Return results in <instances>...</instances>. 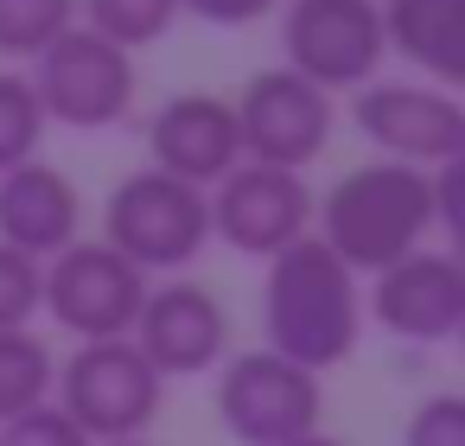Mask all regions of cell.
Returning a JSON list of instances; mask_svg holds the SVG:
<instances>
[{
  "label": "cell",
  "mask_w": 465,
  "mask_h": 446,
  "mask_svg": "<svg viewBox=\"0 0 465 446\" xmlns=\"http://www.w3.org/2000/svg\"><path fill=\"white\" fill-rule=\"evenodd\" d=\"M262 325H268V344L274 357L300 363V370H331L357 351V332H363V293H357V274L319 243V236H300L293 249H281L268 262V281H262Z\"/></svg>",
  "instance_id": "6da1fadb"
},
{
  "label": "cell",
  "mask_w": 465,
  "mask_h": 446,
  "mask_svg": "<svg viewBox=\"0 0 465 446\" xmlns=\"http://www.w3.org/2000/svg\"><path fill=\"white\" fill-rule=\"evenodd\" d=\"M319 243L351 268V274H382L395 268L401 255L427 249V230L440 223L433 217V173L420 166H395V160H370V166H351L319 204Z\"/></svg>",
  "instance_id": "7a4b0ae2"
},
{
  "label": "cell",
  "mask_w": 465,
  "mask_h": 446,
  "mask_svg": "<svg viewBox=\"0 0 465 446\" xmlns=\"http://www.w3.org/2000/svg\"><path fill=\"white\" fill-rule=\"evenodd\" d=\"M52 395H58L64 421L90 446H122V440L147 433V421L166 401V382L153 376V363L128 338H109V344H77L58 363V389Z\"/></svg>",
  "instance_id": "3957f363"
},
{
  "label": "cell",
  "mask_w": 465,
  "mask_h": 446,
  "mask_svg": "<svg viewBox=\"0 0 465 446\" xmlns=\"http://www.w3.org/2000/svg\"><path fill=\"white\" fill-rule=\"evenodd\" d=\"M103 243L134 262L141 274L153 268H192L211 243V198L198 185H179L153 166L128 173L115 192H109V211H103Z\"/></svg>",
  "instance_id": "277c9868"
},
{
  "label": "cell",
  "mask_w": 465,
  "mask_h": 446,
  "mask_svg": "<svg viewBox=\"0 0 465 446\" xmlns=\"http://www.w3.org/2000/svg\"><path fill=\"white\" fill-rule=\"evenodd\" d=\"M33 96H39V115L45 128H115L128 109H134V90H141V71L128 52H115L109 39H96L90 26H71L64 39H52L39 58H33Z\"/></svg>",
  "instance_id": "5b68a950"
},
{
  "label": "cell",
  "mask_w": 465,
  "mask_h": 446,
  "mask_svg": "<svg viewBox=\"0 0 465 446\" xmlns=\"http://www.w3.org/2000/svg\"><path fill=\"white\" fill-rule=\"evenodd\" d=\"M325 389L312 370L274 357V351H236L217 370V421L236 446H293L319 433Z\"/></svg>",
  "instance_id": "8992f818"
},
{
  "label": "cell",
  "mask_w": 465,
  "mask_h": 446,
  "mask_svg": "<svg viewBox=\"0 0 465 446\" xmlns=\"http://www.w3.org/2000/svg\"><path fill=\"white\" fill-rule=\"evenodd\" d=\"M147 300V274L122 262L109 243H71L64 255L45 262V293L39 312H52L77 344H109L128 338Z\"/></svg>",
  "instance_id": "52a82bcc"
},
{
  "label": "cell",
  "mask_w": 465,
  "mask_h": 446,
  "mask_svg": "<svg viewBox=\"0 0 465 446\" xmlns=\"http://www.w3.org/2000/svg\"><path fill=\"white\" fill-rule=\"evenodd\" d=\"M281 52H287V71L325 96L376 84V71L389 58L376 0H293L281 20Z\"/></svg>",
  "instance_id": "ba28073f"
},
{
  "label": "cell",
  "mask_w": 465,
  "mask_h": 446,
  "mask_svg": "<svg viewBox=\"0 0 465 446\" xmlns=\"http://www.w3.org/2000/svg\"><path fill=\"white\" fill-rule=\"evenodd\" d=\"M351 122L395 166L440 173V166L465 160V103L452 90H433V84H363L357 103H351Z\"/></svg>",
  "instance_id": "9c48e42d"
},
{
  "label": "cell",
  "mask_w": 465,
  "mask_h": 446,
  "mask_svg": "<svg viewBox=\"0 0 465 446\" xmlns=\"http://www.w3.org/2000/svg\"><path fill=\"white\" fill-rule=\"evenodd\" d=\"M230 115H236V141H242V160L249 166L300 173L331 141V96L312 90L306 77H293L287 64L255 71L242 84V96L230 103Z\"/></svg>",
  "instance_id": "30bf717a"
},
{
  "label": "cell",
  "mask_w": 465,
  "mask_h": 446,
  "mask_svg": "<svg viewBox=\"0 0 465 446\" xmlns=\"http://www.w3.org/2000/svg\"><path fill=\"white\" fill-rule=\"evenodd\" d=\"M211 236L230 243L236 255L274 262L281 249H293L300 236H312V192L300 173L281 166H230L211 192Z\"/></svg>",
  "instance_id": "8fae6325"
},
{
  "label": "cell",
  "mask_w": 465,
  "mask_h": 446,
  "mask_svg": "<svg viewBox=\"0 0 465 446\" xmlns=\"http://www.w3.org/2000/svg\"><path fill=\"white\" fill-rule=\"evenodd\" d=\"M128 344L153 363L160 382L166 376H204L230 351V312L198 281H160V287H147Z\"/></svg>",
  "instance_id": "7c38bea8"
},
{
  "label": "cell",
  "mask_w": 465,
  "mask_h": 446,
  "mask_svg": "<svg viewBox=\"0 0 465 446\" xmlns=\"http://www.w3.org/2000/svg\"><path fill=\"white\" fill-rule=\"evenodd\" d=\"M370 319L401 344H446L465 325V268L446 249H414L370 281Z\"/></svg>",
  "instance_id": "4fadbf2b"
},
{
  "label": "cell",
  "mask_w": 465,
  "mask_h": 446,
  "mask_svg": "<svg viewBox=\"0 0 465 446\" xmlns=\"http://www.w3.org/2000/svg\"><path fill=\"white\" fill-rule=\"evenodd\" d=\"M147 154H153V173L211 192L230 166H242V141H236L230 103L211 96V90H185V96L160 103V115L147 122Z\"/></svg>",
  "instance_id": "5bb4252c"
},
{
  "label": "cell",
  "mask_w": 465,
  "mask_h": 446,
  "mask_svg": "<svg viewBox=\"0 0 465 446\" xmlns=\"http://www.w3.org/2000/svg\"><path fill=\"white\" fill-rule=\"evenodd\" d=\"M84 230V192L45 166V160H26L0 179V243L33 255V262H52L77 243Z\"/></svg>",
  "instance_id": "9a60e30c"
},
{
  "label": "cell",
  "mask_w": 465,
  "mask_h": 446,
  "mask_svg": "<svg viewBox=\"0 0 465 446\" xmlns=\"http://www.w3.org/2000/svg\"><path fill=\"white\" fill-rule=\"evenodd\" d=\"M382 52L408 58L433 90L465 84V0H382Z\"/></svg>",
  "instance_id": "2e32d148"
},
{
  "label": "cell",
  "mask_w": 465,
  "mask_h": 446,
  "mask_svg": "<svg viewBox=\"0 0 465 446\" xmlns=\"http://www.w3.org/2000/svg\"><path fill=\"white\" fill-rule=\"evenodd\" d=\"M58 389V357L52 344L26 325V332H0V427L45 408Z\"/></svg>",
  "instance_id": "e0dca14e"
},
{
  "label": "cell",
  "mask_w": 465,
  "mask_h": 446,
  "mask_svg": "<svg viewBox=\"0 0 465 446\" xmlns=\"http://www.w3.org/2000/svg\"><path fill=\"white\" fill-rule=\"evenodd\" d=\"M84 26L96 39H109L115 52H141V45H160L173 26H179V0H84Z\"/></svg>",
  "instance_id": "ac0fdd59"
},
{
  "label": "cell",
  "mask_w": 465,
  "mask_h": 446,
  "mask_svg": "<svg viewBox=\"0 0 465 446\" xmlns=\"http://www.w3.org/2000/svg\"><path fill=\"white\" fill-rule=\"evenodd\" d=\"M77 26V0H0V58H39Z\"/></svg>",
  "instance_id": "d6986e66"
},
{
  "label": "cell",
  "mask_w": 465,
  "mask_h": 446,
  "mask_svg": "<svg viewBox=\"0 0 465 446\" xmlns=\"http://www.w3.org/2000/svg\"><path fill=\"white\" fill-rule=\"evenodd\" d=\"M39 141H45V115H39L33 84L20 71H0V179L39 160Z\"/></svg>",
  "instance_id": "ffe728a7"
},
{
  "label": "cell",
  "mask_w": 465,
  "mask_h": 446,
  "mask_svg": "<svg viewBox=\"0 0 465 446\" xmlns=\"http://www.w3.org/2000/svg\"><path fill=\"white\" fill-rule=\"evenodd\" d=\"M39 293H45V262L0 243V332H26L39 319Z\"/></svg>",
  "instance_id": "44dd1931"
},
{
  "label": "cell",
  "mask_w": 465,
  "mask_h": 446,
  "mask_svg": "<svg viewBox=\"0 0 465 446\" xmlns=\"http://www.w3.org/2000/svg\"><path fill=\"white\" fill-rule=\"evenodd\" d=\"M401 446H465V395H427L408 414Z\"/></svg>",
  "instance_id": "7402d4cb"
},
{
  "label": "cell",
  "mask_w": 465,
  "mask_h": 446,
  "mask_svg": "<svg viewBox=\"0 0 465 446\" xmlns=\"http://www.w3.org/2000/svg\"><path fill=\"white\" fill-rule=\"evenodd\" d=\"M0 446H90V440L64 421L58 401H45V408H33V414H20V421L0 427Z\"/></svg>",
  "instance_id": "603a6c76"
},
{
  "label": "cell",
  "mask_w": 465,
  "mask_h": 446,
  "mask_svg": "<svg viewBox=\"0 0 465 446\" xmlns=\"http://www.w3.org/2000/svg\"><path fill=\"white\" fill-rule=\"evenodd\" d=\"M274 7V0H179V14H198L204 26H255L262 14Z\"/></svg>",
  "instance_id": "cb8c5ba5"
},
{
  "label": "cell",
  "mask_w": 465,
  "mask_h": 446,
  "mask_svg": "<svg viewBox=\"0 0 465 446\" xmlns=\"http://www.w3.org/2000/svg\"><path fill=\"white\" fill-rule=\"evenodd\" d=\"M293 446H344V440H338V433H325V427H319V433H306V440H293Z\"/></svg>",
  "instance_id": "d4e9b609"
},
{
  "label": "cell",
  "mask_w": 465,
  "mask_h": 446,
  "mask_svg": "<svg viewBox=\"0 0 465 446\" xmlns=\"http://www.w3.org/2000/svg\"><path fill=\"white\" fill-rule=\"evenodd\" d=\"M122 446H153V440H122Z\"/></svg>",
  "instance_id": "484cf974"
}]
</instances>
